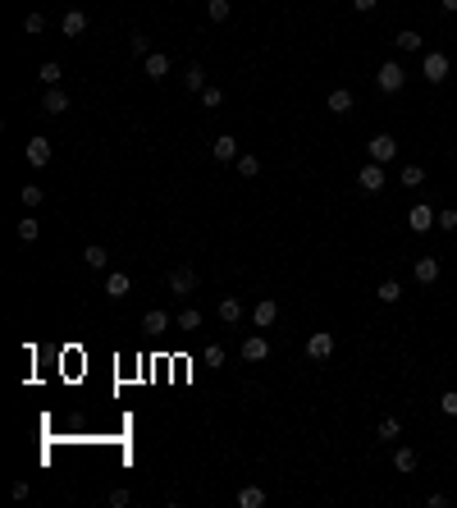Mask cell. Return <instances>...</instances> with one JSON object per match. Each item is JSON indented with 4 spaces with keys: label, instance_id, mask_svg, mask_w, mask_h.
<instances>
[{
    "label": "cell",
    "instance_id": "6da1fadb",
    "mask_svg": "<svg viewBox=\"0 0 457 508\" xmlns=\"http://www.w3.org/2000/svg\"><path fill=\"white\" fill-rule=\"evenodd\" d=\"M403 83H407V69L398 65V60H384L380 74H375V88L380 92H403Z\"/></svg>",
    "mask_w": 457,
    "mask_h": 508
},
{
    "label": "cell",
    "instance_id": "7a4b0ae2",
    "mask_svg": "<svg viewBox=\"0 0 457 508\" xmlns=\"http://www.w3.org/2000/svg\"><path fill=\"white\" fill-rule=\"evenodd\" d=\"M366 156L375 161V165H389L393 156H398V142H393V133H375L366 142Z\"/></svg>",
    "mask_w": 457,
    "mask_h": 508
},
{
    "label": "cell",
    "instance_id": "3957f363",
    "mask_svg": "<svg viewBox=\"0 0 457 508\" xmlns=\"http://www.w3.org/2000/svg\"><path fill=\"white\" fill-rule=\"evenodd\" d=\"M165 288H169V293H178V298H188V293L197 288V270H192V265H174V270L165 275Z\"/></svg>",
    "mask_w": 457,
    "mask_h": 508
},
{
    "label": "cell",
    "instance_id": "277c9868",
    "mask_svg": "<svg viewBox=\"0 0 457 508\" xmlns=\"http://www.w3.org/2000/svg\"><path fill=\"white\" fill-rule=\"evenodd\" d=\"M384 183H389V174H384V165H375V161H366V165L357 170V188L361 192H384Z\"/></svg>",
    "mask_w": 457,
    "mask_h": 508
},
{
    "label": "cell",
    "instance_id": "5b68a950",
    "mask_svg": "<svg viewBox=\"0 0 457 508\" xmlns=\"http://www.w3.org/2000/svg\"><path fill=\"white\" fill-rule=\"evenodd\" d=\"M306 357H311V362H329V357H334V334L316 330L311 339H306Z\"/></svg>",
    "mask_w": 457,
    "mask_h": 508
},
{
    "label": "cell",
    "instance_id": "8992f818",
    "mask_svg": "<svg viewBox=\"0 0 457 508\" xmlns=\"http://www.w3.org/2000/svg\"><path fill=\"white\" fill-rule=\"evenodd\" d=\"M421 74H425V83H444V78H448V56H444V51H425Z\"/></svg>",
    "mask_w": 457,
    "mask_h": 508
},
{
    "label": "cell",
    "instance_id": "52a82bcc",
    "mask_svg": "<svg viewBox=\"0 0 457 508\" xmlns=\"http://www.w3.org/2000/svg\"><path fill=\"white\" fill-rule=\"evenodd\" d=\"M28 165H33V170L51 165V138H42V133H37V138H28Z\"/></svg>",
    "mask_w": 457,
    "mask_h": 508
},
{
    "label": "cell",
    "instance_id": "ba28073f",
    "mask_svg": "<svg viewBox=\"0 0 457 508\" xmlns=\"http://www.w3.org/2000/svg\"><path fill=\"white\" fill-rule=\"evenodd\" d=\"M435 220H439V211H430V206H412V211H407V229H412V233H430V229H435Z\"/></svg>",
    "mask_w": 457,
    "mask_h": 508
},
{
    "label": "cell",
    "instance_id": "9c48e42d",
    "mask_svg": "<svg viewBox=\"0 0 457 508\" xmlns=\"http://www.w3.org/2000/svg\"><path fill=\"white\" fill-rule=\"evenodd\" d=\"M274 320H279V302L274 298H261L256 307H251V325H256V330H270Z\"/></svg>",
    "mask_w": 457,
    "mask_h": 508
},
{
    "label": "cell",
    "instance_id": "30bf717a",
    "mask_svg": "<svg viewBox=\"0 0 457 508\" xmlns=\"http://www.w3.org/2000/svg\"><path fill=\"white\" fill-rule=\"evenodd\" d=\"M270 357V339L265 334H247L242 339V362H265Z\"/></svg>",
    "mask_w": 457,
    "mask_h": 508
},
{
    "label": "cell",
    "instance_id": "8fae6325",
    "mask_svg": "<svg viewBox=\"0 0 457 508\" xmlns=\"http://www.w3.org/2000/svg\"><path fill=\"white\" fill-rule=\"evenodd\" d=\"M439 256H416V265H412V275H416V284H435L439 279Z\"/></svg>",
    "mask_w": 457,
    "mask_h": 508
},
{
    "label": "cell",
    "instance_id": "7c38bea8",
    "mask_svg": "<svg viewBox=\"0 0 457 508\" xmlns=\"http://www.w3.org/2000/svg\"><path fill=\"white\" fill-rule=\"evenodd\" d=\"M210 156H215V161H238V138H233V133H219L215 142H210Z\"/></svg>",
    "mask_w": 457,
    "mask_h": 508
},
{
    "label": "cell",
    "instance_id": "4fadbf2b",
    "mask_svg": "<svg viewBox=\"0 0 457 508\" xmlns=\"http://www.w3.org/2000/svg\"><path fill=\"white\" fill-rule=\"evenodd\" d=\"M142 74L151 78V83H160V78H169V56H160V51H151V56L142 60Z\"/></svg>",
    "mask_w": 457,
    "mask_h": 508
},
{
    "label": "cell",
    "instance_id": "5bb4252c",
    "mask_svg": "<svg viewBox=\"0 0 457 508\" xmlns=\"http://www.w3.org/2000/svg\"><path fill=\"white\" fill-rule=\"evenodd\" d=\"M128 288H133V279L124 275V270H110V275H106V298L119 302V298H128Z\"/></svg>",
    "mask_w": 457,
    "mask_h": 508
},
{
    "label": "cell",
    "instance_id": "9a60e30c",
    "mask_svg": "<svg viewBox=\"0 0 457 508\" xmlns=\"http://www.w3.org/2000/svg\"><path fill=\"white\" fill-rule=\"evenodd\" d=\"M325 106H329V115H352L357 97H352L348 88H334V92H329V101H325Z\"/></svg>",
    "mask_w": 457,
    "mask_h": 508
},
{
    "label": "cell",
    "instance_id": "2e32d148",
    "mask_svg": "<svg viewBox=\"0 0 457 508\" xmlns=\"http://www.w3.org/2000/svg\"><path fill=\"white\" fill-rule=\"evenodd\" d=\"M42 110H46V115H65V110H69V92H65V88H46Z\"/></svg>",
    "mask_w": 457,
    "mask_h": 508
},
{
    "label": "cell",
    "instance_id": "e0dca14e",
    "mask_svg": "<svg viewBox=\"0 0 457 508\" xmlns=\"http://www.w3.org/2000/svg\"><path fill=\"white\" fill-rule=\"evenodd\" d=\"M60 28H65V37H83V33H88V14H83V10H65Z\"/></svg>",
    "mask_w": 457,
    "mask_h": 508
},
{
    "label": "cell",
    "instance_id": "ac0fdd59",
    "mask_svg": "<svg viewBox=\"0 0 457 508\" xmlns=\"http://www.w3.org/2000/svg\"><path fill=\"white\" fill-rule=\"evenodd\" d=\"M83 265H88V270H106V265H110V252H106L101 243H88V247H83Z\"/></svg>",
    "mask_w": 457,
    "mask_h": 508
},
{
    "label": "cell",
    "instance_id": "d6986e66",
    "mask_svg": "<svg viewBox=\"0 0 457 508\" xmlns=\"http://www.w3.org/2000/svg\"><path fill=\"white\" fill-rule=\"evenodd\" d=\"M142 330H147V334H165V330H169V311L151 307L147 316H142Z\"/></svg>",
    "mask_w": 457,
    "mask_h": 508
},
{
    "label": "cell",
    "instance_id": "ffe728a7",
    "mask_svg": "<svg viewBox=\"0 0 457 508\" xmlns=\"http://www.w3.org/2000/svg\"><path fill=\"white\" fill-rule=\"evenodd\" d=\"M416 463H421V458H416V449H407V444H398V449H393V467H398L403 476H412Z\"/></svg>",
    "mask_w": 457,
    "mask_h": 508
},
{
    "label": "cell",
    "instance_id": "44dd1931",
    "mask_svg": "<svg viewBox=\"0 0 457 508\" xmlns=\"http://www.w3.org/2000/svg\"><path fill=\"white\" fill-rule=\"evenodd\" d=\"M174 325H178V334H197V330H201V311H197V307H183V311L174 316Z\"/></svg>",
    "mask_w": 457,
    "mask_h": 508
},
{
    "label": "cell",
    "instance_id": "7402d4cb",
    "mask_svg": "<svg viewBox=\"0 0 457 508\" xmlns=\"http://www.w3.org/2000/svg\"><path fill=\"white\" fill-rule=\"evenodd\" d=\"M238 508H265V490L261 486H242L238 490Z\"/></svg>",
    "mask_w": 457,
    "mask_h": 508
},
{
    "label": "cell",
    "instance_id": "603a6c76",
    "mask_svg": "<svg viewBox=\"0 0 457 508\" xmlns=\"http://www.w3.org/2000/svg\"><path fill=\"white\" fill-rule=\"evenodd\" d=\"M37 78H42L46 88H60V83H65V69L55 65V60H46V65H42V69H37Z\"/></svg>",
    "mask_w": 457,
    "mask_h": 508
},
{
    "label": "cell",
    "instance_id": "cb8c5ba5",
    "mask_svg": "<svg viewBox=\"0 0 457 508\" xmlns=\"http://www.w3.org/2000/svg\"><path fill=\"white\" fill-rule=\"evenodd\" d=\"M183 88L188 92H201V88H206V69H201V65H188L183 69Z\"/></svg>",
    "mask_w": 457,
    "mask_h": 508
},
{
    "label": "cell",
    "instance_id": "d4e9b609",
    "mask_svg": "<svg viewBox=\"0 0 457 508\" xmlns=\"http://www.w3.org/2000/svg\"><path fill=\"white\" fill-rule=\"evenodd\" d=\"M19 197H23V206L33 211V206H42V202H46V188H42V183H23Z\"/></svg>",
    "mask_w": 457,
    "mask_h": 508
},
{
    "label": "cell",
    "instance_id": "484cf974",
    "mask_svg": "<svg viewBox=\"0 0 457 508\" xmlns=\"http://www.w3.org/2000/svg\"><path fill=\"white\" fill-rule=\"evenodd\" d=\"M398 183H403V188H421V183H425V170L421 165H403V170H398Z\"/></svg>",
    "mask_w": 457,
    "mask_h": 508
},
{
    "label": "cell",
    "instance_id": "4316f807",
    "mask_svg": "<svg viewBox=\"0 0 457 508\" xmlns=\"http://www.w3.org/2000/svg\"><path fill=\"white\" fill-rule=\"evenodd\" d=\"M219 320H224V325H238V320H242V302L238 298H224V302H219Z\"/></svg>",
    "mask_w": 457,
    "mask_h": 508
},
{
    "label": "cell",
    "instance_id": "83f0119b",
    "mask_svg": "<svg viewBox=\"0 0 457 508\" xmlns=\"http://www.w3.org/2000/svg\"><path fill=\"white\" fill-rule=\"evenodd\" d=\"M375 298H380V302H389V307H393V302L403 298V284H398V279H384V284L375 288Z\"/></svg>",
    "mask_w": 457,
    "mask_h": 508
},
{
    "label": "cell",
    "instance_id": "f1b7e54d",
    "mask_svg": "<svg viewBox=\"0 0 457 508\" xmlns=\"http://www.w3.org/2000/svg\"><path fill=\"white\" fill-rule=\"evenodd\" d=\"M197 97H201V106H206V110H219V106H224V92H219L215 83H206V88L197 92Z\"/></svg>",
    "mask_w": 457,
    "mask_h": 508
},
{
    "label": "cell",
    "instance_id": "f546056e",
    "mask_svg": "<svg viewBox=\"0 0 457 508\" xmlns=\"http://www.w3.org/2000/svg\"><path fill=\"white\" fill-rule=\"evenodd\" d=\"M233 165H238V174H242V179H256V174H261V161H256L251 151H242L238 161H233Z\"/></svg>",
    "mask_w": 457,
    "mask_h": 508
},
{
    "label": "cell",
    "instance_id": "4dcf8cb0",
    "mask_svg": "<svg viewBox=\"0 0 457 508\" xmlns=\"http://www.w3.org/2000/svg\"><path fill=\"white\" fill-rule=\"evenodd\" d=\"M375 435H380V440H389V444H393V440H398V435H403V421H398V417H384L380 426H375Z\"/></svg>",
    "mask_w": 457,
    "mask_h": 508
},
{
    "label": "cell",
    "instance_id": "1f68e13d",
    "mask_svg": "<svg viewBox=\"0 0 457 508\" xmlns=\"http://www.w3.org/2000/svg\"><path fill=\"white\" fill-rule=\"evenodd\" d=\"M206 14H210V23H228L233 5H228V0H206Z\"/></svg>",
    "mask_w": 457,
    "mask_h": 508
},
{
    "label": "cell",
    "instance_id": "d6a6232c",
    "mask_svg": "<svg viewBox=\"0 0 457 508\" xmlns=\"http://www.w3.org/2000/svg\"><path fill=\"white\" fill-rule=\"evenodd\" d=\"M393 42H398V51H421V33H416V28H403Z\"/></svg>",
    "mask_w": 457,
    "mask_h": 508
},
{
    "label": "cell",
    "instance_id": "836d02e7",
    "mask_svg": "<svg viewBox=\"0 0 457 508\" xmlns=\"http://www.w3.org/2000/svg\"><path fill=\"white\" fill-rule=\"evenodd\" d=\"M128 51H133V56H138V60H147V56H151V37L133 33V37H128Z\"/></svg>",
    "mask_w": 457,
    "mask_h": 508
},
{
    "label": "cell",
    "instance_id": "e575fe53",
    "mask_svg": "<svg viewBox=\"0 0 457 508\" xmlns=\"http://www.w3.org/2000/svg\"><path fill=\"white\" fill-rule=\"evenodd\" d=\"M23 33H33V37L46 33V14H37V10H33V14H23Z\"/></svg>",
    "mask_w": 457,
    "mask_h": 508
},
{
    "label": "cell",
    "instance_id": "d590c367",
    "mask_svg": "<svg viewBox=\"0 0 457 508\" xmlns=\"http://www.w3.org/2000/svg\"><path fill=\"white\" fill-rule=\"evenodd\" d=\"M435 229H444V233H453V229H457V211H453V206H444V211H439Z\"/></svg>",
    "mask_w": 457,
    "mask_h": 508
},
{
    "label": "cell",
    "instance_id": "8d00e7d4",
    "mask_svg": "<svg viewBox=\"0 0 457 508\" xmlns=\"http://www.w3.org/2000/svg\"><path fill=\"white\" fill-rule=\"evenodd\" d=\"M37 233H42V224H37V220H19V238H23V243H37Z\"/></svg>",
    "mask_w": 457,
    "mask_h": 508
},
{
    "label": "cell",
    "instance_id": "74e56055",
    "mask_svg": "<svg viewBox=\"0 0 457 508\" xmlns=\"http://www.w3.org/2000/svg\"><path fill=\"white\" fill-rule=\"evenodd\" d=\"M439 412H444V417H457V389H444V398H439Z\"/></svg>",
    "mask_w": 457,
    "mask_h": 508
},
{
    "label": "cell",
    "instance_id": "f35d334b",
    "mask_svg": "<svg viewBox=\"0 0 457 508\" xmlns=\"http://www.w3.org/2000/svg\"><path fill=\"white\" fill-rule=\"evenodd\" d=\"M206 366H210V371L224 366V348H219V343H210V348H206Z\"/></svg>",
    "mask_w": 457,
    "mask_h": 508
},
{
    "label": "cell",
    "instance_id": "ab89813d",
    "mask_svg": "<svg viewBox=\"0 0 457 508\" xmlns=\"http://www.w3.org/2000/svg\"><path fill=\"white\" fill-rule=\"evenodd\" d=\"M128 490H110V508H128Z\"/></svg>",
    "mask_w": 457,
    "mask_h": 508
},
{
    "label": "cell",
    "instance_id": "60d3db41",
    "mask_svg": "<svg viewBox=\"0 0 457 508\" xmlns=\"http://www.w3.org/2000/svg\"><path fill=\"white\" fill-rule=\"evenodd\" d=\"M375 5H380V0H352V10H357V14H370Z\"/></svg>",
    "mask_w": 457,
    "mask_h": 508
},
{
    "label": "cell",
    "instance_id": "b9f144b4",
    "mask_svg": "<svg viewBox=\"0 0 457 508\" xmlns=\"http://www.w3.org/2000/svg\"><path fill=\"white\" fill-rule=\"evenodd\" d=\"M439 5H444V10H448V14H457V0H439Z\"/></svg>",
    "mask_w": 457,
    "mask_h": 508
}]
</instances>
